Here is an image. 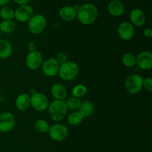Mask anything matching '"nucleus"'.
<instances>
[{
	"mask_svg": "<svg viewBox=\"0 0 152 152\" xmlns=\"http://www.w3.org/2000/svg\"><path fill=\"white\" fill-rule=\"evenodd\" d=\"M143 34L145 37L147 38H151L152 37V30L151 28H147L144 30L143 31Z\"/></svg>",
	"mask_w": 152,
	"mask_h": 152,
	"instance_id": "31",
	"label": "nucleus"
},
{
	"mask_svg": "<svg viewBox=\"0 0 152 152\" xmlns=\"http://www.w3.org/2000/svg\"><path fill=\"white\" fill-rule=\"evenodd\" d=\"M50 93L53 97L55 99H59V100H65L67 97L68 91L66 88L60 83H56L53 85L50 88Z\"/></svg>",
	"mask_w": 152,
	"mask_h": 152,
	"instance_id": "17",
	"label": "nucleus"
},
{
	"mask_svg": "<svg viewBox=\"0 0 152 152\" xmlns=\"http://www.w3.org/2000/svg\"><path fill=\"white\" fill-rule=\"evenodd\" d=\"M143 88L149 93L152 92V79L151 77H146L143 79V83H142Z\"/></svg>",
	"mask_w": 152,
	"mask_h": 152,
	"instance_id": "28",
	"label": "nucleus"
},
{
	"mask_svg": "<svg viewBox=\"0 0 152 152\" xmlns=\"http://www.w3.org/2000/svg\"><path fill=\"white\" fill-rule=\"evenodd\" d=\"M131 23L134 26L140 27L145 24L146 20V16L142 10L139 8H135L131 11L130 13Z\"/></svg>",
	"mask_w": 152,
	"mask_h": 152,
	"instance_id": "15",
	"label": "nucleus"
},
{
	"mask_svg": "<svg viewBox=\"0 0 152 152\" xmlns=\"http://www.w3.org/2000/svg\"><path fill=\"white\" fill-rule=\"evenodd\" d=\"M0 36H1V31H0Z\"/></svg>",
	"mask_w": 152,
	"mask_h": 152,
	"instance_id": "35",
	"label": "nucleus"
},
{
	"mask_svg": "<svg viewBox=\"0 0 152 152\" xmlns=\"http://www.w3.org/2000/svg\"><path fill=\"white\" fill-rule=\"evenodd\" d=\"M48 114L50 118L55 122L62 121L68 111L65 100L54 99L48 105Z\"/></svg>",
	"mask_w": 152,
	"mask_h": 152,
	"instance_id": "2",
	"label": "nucleus"
},
{
	"mask_svg": "<svg viewBox=\"0 0 152 152\" xmlns=\"http://www.w3.org/2000/svg\"><path fill=\"white\" fill-rule=\"evenodd\" d=\"M16 125L14 115L9 111L0 114V132L8 133L11 132Z\"/></svg>",
	"mask_w": 152,
	"mask_h": 152,
	"instance_id": "6",
	"label": "nucleus"
},
{
	"mask_svg": "<svg viewBox=\"0 0 152 152\" xmlns=\"http://www.w3.org/2000/svg\"><path fill=\"white\" fill-rule=\"evenodd\" d=\"M13 53L11 44L7 40L0 39V59H6L10 57Z\"/></svg>",
	"mask_w": 152,
	"mask_h": 152,
	"instance_id": "19",
	"label": "nucleus"
},
{
	"mask_svg": "<svg viewBox=\"0 0 152 152\" xmlns=\"http://www.w3.org/2000/svg\"><path fill=\"white\" fill-rule=\"evenodd\" d=\"M136 65L140 69L150 70L152 68V53L148 50H144L140 52L137 56Z\"/></svg>",
	"mask_w": 152,
	"mask_h": 152,
	"instance_id": "13",
	"label": "nucleus"
},
{
	"mask_svg": "<svg viewBox=\"0 0 152 152\" xmlns=\"http://www.w3.org/2000/svg\"><path fill=\"white\" fill-rule=\"evenodd\" d=\"M65 101V104L68 110H77L80 108L81 105V100L80 98L74 97V96H71L68 98Z\"/></svg>",
	"mask_w": 152,
	"mask_h": 152,
	"instance_id": "27",
	"label": "nucleus"
},
{
	"mask_svg": "<svg viewBox=\"0 0 152 152\" xmlns=\"http://www.w3.org/2000/svg\"><path fill=\"white\" fill-rule=\"evenodd\" d=\"M4 101H5V95L2 91L0 90V102H3Z\"/></svg>",
	"mask_w": 152,
	"mask_h": 152,
	"instance_id": "33",
	"label": "nucleus"
},
{
	"mask_svg": "<svg viewBox=\"0 0 152 152\" xmlns=\"http://www.w3.org/2000/svg\"><path fill=\"white\" fill-rule=\"evenodd\" d=\"M98 13V9L94 4L87 3L78 7L77 10V18L83 25H90L96 22Z\"/></svg>",
	"mask_w": 152,
	"mask_h": 152,
	"instance_id": "1",
	"label": "nucleus"
},
{
	"mask_svg": "<svg viewBox=\"0 0 152 152\" xmlns=\"http://www.w3.org/2000/svg\"><path fill=\"white\" fill-rule=\"evenodd\" d=\"M15 105L19 111H26L31 107V96L26 93L21 94L16 97Z\"/></svg>",
	"mask_w": 152,
	"mask_h": 152,
	"instance_id": "16",
	"label": "nucleus"
},
{
	"mask_svg": "<svg viewBox=\"0 0 152 152\" xmlns=\"http://www.w3.org/2000/svg\"><path fill=\"white\" fill-rule=\"evenodd\" d=\"M134 27L131 22H122L117 28V34L119 37L125 41H129L132 39L134 36Z\"/></svg>",
	"mask_w": 152,
	"mask_h": 152,
	"instance_id": "12",
	"label": "nucleus"
},
{
	"mask_svg": "<svg viewBox=\"0 0 152 152\" xmlns=\"http://www.w3.org/2000/svg\"><path fill=\"white\" fill-rule=\"evenodd\" d=\"M84 117L81 115L79 111H74L71 112L69 115L67 117V120H68V124L71 126H76L80 125V123L83 122Z\"/></svg>",
	"mask_w": 152,
	"mask_h": 152,
	"instance_id": "21",
	"label": "nucleus"
},
{
	"mask_svg": "<svg viewBox=\"0 0 152 152\" xmlns=\"http://www.w3.org/2000/svg\"><path fill=\"white\" fill-rule=\"evenodd\" d=\"M123 65L127 68H132L136 65L137 56L132 53H126L122 57Z\"/></svg>",
	"mask_w": 152,
	"mask_h": 152,
	"instance_id": "22",
	"label": "nucleus"
},
{
	"mask_svg": "<svg viewBox=\"0 0 152 152\" xmlns=\"http://www.w3.org/2000/svg\"><path fill=\"white\" fill-rule=\"evenodd\" d=\"M55 59H56V60L57 61V62L59 65H62V64L65 63V62L68 61V56H67V55L65 53L61 52V53H58Z\"/></svg>",
	"mask_w": 152,
	"mask_h": 152,
	"instance_id": "29",
	"label": "nucleus"
},
{
	"mask_svg": "<svg viewBox=\"0 0 152 152\" xmlns=\"http://www.w3.org/2000/svg\"><path fill=\"white\" fill-rule=\"evenodd\" d=\"M59 64L54 57H50L44 61L42 65L43 74L49 77H55L58 74Z\"/></svg>",
	"mask_w": 152,
	"mask_h": 152,
	"instance_id": "11",
	"label": "nucleus"
},
{
	"mask_svg": "<svg viewBox=\"0 0 152 152\" xmlns=\"http://www.w3.org/2000/svg\"><path fill=\"white\" fill-rule=\"evenodd\" d=\"M59 16L66 22H71L77 18V9L72 6H64L59 10Z\"/></svg>",
	"mask_w": 152,
	"mask_h": 152,
	"instance_id": "18",
	"label": "nucleus"
},
{
	"mask_svg": "<svg viewBox=\"0 0 152 152\" xmlns=\"http://www.w3.org/2000/svg\"><path fill=\"white\" fill-rule=\"evenodd\" d=\"M78 65L72 61H67L65 63L59 65L58 75L64 81H71L74 80L79 74Z\"/></svg>",
	"mask_w": 152,
	"mask_h": 152,
	"instance_id": "3",
	"label": "nucleus"
},
{
	"mask_svg": "<svg viewBox=\"0 0 152 152\" xmlns=\"http://www.w3.org/2000/svg\"><path fill=\"white\" fill-rule=\"evenodd\" d=\"M43 63V57L42 53L38 50L29 52L26 56L25 64L29 69L35 71L39 69Z\"/></svg>",
	"mask_w": 152,
	"mask_h": 152,
	"instance_id": "10",
	"label": "nucleus"
},
{
	"mask_svg": "<svg viewBox=\"0 0 152 152\" xmlns=\"http://www.w3.org/2000/svg\"><path fill=\"white\" fill-rule=\"evenodd\" d=\"M143 78L138 74L129 75L125 81L126 91L131 94H137L143 89Z\"/></svg>",
	"mask_w": 152,
	"mask_h": 152,
	"instance_id": "4",
	"label": "nucleus"
},
{
	"mask_svg": "<svg viewBox=\"0 0 152 152\" xmlns=\"http://www.w3.org/2000/svg\"><path fill=\"white\" fill-rule=\"evenodd\" d=\"M15 29H16V24L12 20H3L0 23V31H2L5 34L13 33Z\"/></svg>",
	"mask_w": 152,
	"mask_h": 152,
	"instance_id": "23",
	"label": "nucleus"
},
{
	"mask_svg": "<svg viewBox=\"0 0 152 152\" xmlns=\"http://www.w3.org/2000/svg\"><path fill=\"white\" fill-rule=\"evenodd\" d=\"M48 134L50 137L56 142L63 141L68 135V129L62 124H54L50 126Z\"/></svg>",
	"mask_w": 152,
	"mask_h": 152,
	"instance_id": "8",
	"label": "nucleus"
},
{
	"mask_svg": "<svg viewBox=\"0 0 152 152\" xmlns=\"http://www.w3.org/2000/svg\"><path fill=\"white\" fill-rule=\"evenodd\" d=\"M34 128H35V130L38 133L44 134L48 132L49 129H50V126H49L48 123L46 120H42V119H39V120H37L35 122Z\"/></svg>",
	"mask_w": 152,
	"mask_h": 152,
	"instance_id": "24",
	"label": "nucleus"
},
{
	"mask_svg": "<svg viewBox=\"0 0 152 152\" xmlns=\"http://www.w3.org/2000/svg\"><path fill=\"white\" fill-rule=\"evenodd\" d=\"M49 100L47 96L42 93L36 92L31 96V106L37 111H44L48 109Z\"/></svg>",
	"mask_w": 152,
	"mask_h": 152,
	"instance_id": "7",
	"label": "nucleus"
},
{
	"mask_svg": "<svg viewBox=\"0 0 152 152\" xmlns=\"http://www.w3.org/2000/svg\"><path fill=\"white\" fill-rule=\"evenodd\" d=\"M79 112L81 114V115L83 117H88L93 114L94 111V104L90 101H84L81 102L80 108L78 109Z\"/></svg>",
	"mask_w": 152,
	"mask_h": 152,
	"instance_id": "20",
	"label": "nucleus"
},
{
	"mask_svg": "<svg viewBox=\"0 0 152 152\" xmlns=\"http://www.w3.org/2000/svg\"><path fill=\"white\" fill-rule=\"evenodd\" d=\"M37 44L34 42H31L28 44V46H27V48H28V51L29 52H33V51H36L37 50Z\"/></svg>",
	"mask_w": 152,
	"mask_h": 152,
	"instance_id": "30",
	"label": "nucleus"
},
{
	"mask_svg": "<svg viewBox=\"0 0 152 152\" xmlns=\"http://www.w3.org/2000/svg\"><path fill=\"white\" fill-rule=\"evenodd\" d=\"M87 87L83 84H78L74 86L71 91L72 96L77 98H81L84 96L87 93Z\"/></svg>",
	"mask_w": 152,
	"mask_h": 152,
	"instance_id": "25",
	"label": "nucleus"
},
{
	"mask_svg": "<svg viewBox=\"0 0 152 152\" xmlns=\"http://www.w3.org/2000/svg\"><path fill=\"white\" fill-rule=\"evenodd\" d=\"M0 16L4 20H12L14 18V10L8 6H4L0 9Z\"/></svg>",
	"mask_w": 152,
	"mask_h": 152,
	"instance_id": "26",
	"label": "nucleus"
},
{
	"mask_svg": "<svg viewBox=\"0 0 152 152\" xmlns=\"http://www.w3.org/2000/svg\"><path fill=\"white\" fill-rule=\"evenodd\" d=\"M126 7L120 0H112L108 4V11L111 16L118 17L124 13Z\"/></svg>",
	"mask_w": 152,
	"mask_h": 152,
	"instance_id": "14",
	"label": "nucleus"
},
{
	"mask_svg": "<svg viewBox=\"0 0 152 152\" xmlns=\"http://www.w3.org/2000/svg\"><path fill=\"white\" fill-rule=\"evenodd\" d=\"M16 3L19 4V5H22V4H28L30 0H13Z\"/></svg>",
	"mask_w": 152,
	"mask_h": 152,
	"instance_id": "32",
	"label": "nucleus"
},
{
	"mask_svg": "<svg viewBox=\"0 0 152 152\" xmlns=\"http://www.w3.org/2000/svg\"><path fill=\"white\" fill-rule=\"evenodd\" d=\"M34 9L31 5L22 4L14 10V18L18 22H28L34 16Z\"/></svg>",
	"mask_w": 152,
	"mask_h": 152,
	"instance_id": "9",
	"label": "nucleus"
},
{
	"mask_svg": "<svg viewBox=\"0 0 152 152\" xmlns=\"http://www.w3.org/2000/svg\"><path fill=\"white\" fill-rule=\"evenodd\" d=\"M10 0H0V7H4L7 3L9 2Z\"/></svg>",
	"mask_w": 152,
	"mask_h": 152,
	"instance_id": "34",
	"label": "nucleus"
},
{
	"mask_svg": "<svg viewBox=\"0 0 152 152\" xmlns=\"http://www.w3.org/2000/svg\"><path fill=\"white\" fill-rule=\"evenodd\" d=\"M28 28L32 34H39L44 31L46 28V19L43 15H34L31 19L28 21Z\"/></svg>",
	"mask_w": 152,
	"mask_h": 152,
	"instance_id": "5",
	"label": "nucleus"
}]
</instances>
